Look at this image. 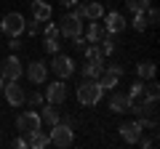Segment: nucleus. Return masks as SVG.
<instances>
[{
	"instance_id": "obj_1",
	"label": "nucleus",
	"mask_w": 160,
	"mask_h": 149,
	"mask_svg": "<svg viewBox=\"0 0 160 149\" xmlns=\"http://www.w3.org/2000/svg\"><path fill=\"white\" fill-rule=\"evenodd\" d=\"M102 96H104V88L99 85L96 77H83V83L78 85V101L83 107H93L102 101Z\"/></svg>"
},
{
	"instance_id": "obj_2",
	"label": "nucleus",
	"mask_w": 160,
	"mask_h": 149,
	"mask_svg": "<svg viewBox=\"0 0 160 149\" xmlns=\"http://www.w3.org/2000/svg\"><path fill=\"white\" fill-rule=\"evenodd\" d=\"M48 141H51L53 147H59V149H67V147L75 144V133H72V128L56 123V125H51V136H48Z\"/></svg>"
},
{
	"instance_id": "obj_3",
	"label": "nucleus",
	"mask_w": 160,
	"mask_h": 149,
	"mask_svg": "<svg viewBox=\"0 0 160 149\" xmlns=\"http://www.w3.org/2000/svg\"><path fill=\"white\" fill-rule=\"evenodd\" d=\"M24 27H27V22H24V16H22V13H16V11L6 13L3 22H0V29H3L8 37H19V35L24 32Z\"/></svg>"
},
{
	"instance_id": "obj_4",
	"label": "nucleus",
	"mask_w": 160,
	"mask_h": 149,
	"mask_svg": "<svg viewBox=\"0 0 160 149\" xmlns=\"http://www.w3.org/2000/svg\"><path fill=\"white\" fill-rule=\"evenodd\" d=\"M22 72H24V67L16 59V53H11V56H6L0 61V77H3V80H19Z\"/></svg>"
},
{
	"instance_id": "obj_5",
	"label": "nucleus",
	"mask_w": 160,
	"mask_h": 149,
	"mask_svg": "<svg viewBox=\"0 0 160 149\" xmlns=\"http://www.w3.org/2000/svg\"><path fill=\"white\" fill-rule=\"evenodd\" d=\"M59 32H62L67 40H75V37H80V35H83V22H80V19H75L72 13H67V16L59 19Z\"/></svg>"
},
{
	"instance_id": "obj_6",
	"label": "nucleus",
	"mask_w": 160,
	"mask_h": 149,
	"mask_svg": "<svg viewBox=\"0 0 160 149\" xmlns=\"http://www.w3.org/2000/svg\"><path fill=\"white\" fill-rule=\"evenodd\" d=\"M51 69L56 72L59 80H67V77H72V72H75V61H72L69 56H64V53H53Z\"/></svg>"
},
{
	"instance_id": "obj_7",
	"label": "nucleus",
	"mask_w": 160,
	"mask_h": 149,
	"mask_svg": "<svg viewBox=\"0 0 160 149\" xmlns=\"http://www.w3.org/2000/svg\"><path fill=\"white\" fill-rule=\"evenodd\" d=\"M104 29L107 32H112V35H120V32H126V27H128V22H126V16L123 13H118V11H109V13H104Z\"/></svg>"
},
{
	"instance_id": "obj_8",
	"label": "nucleus",
	"mask_w": 160,
	"mask_h": 149,
	"mask_svg": "<svg viewBox=\"0 0 160 149\" xmlns=\"http://www.w3.org/2000/svg\"><path fill=\"white\" fill-rule=\"evenodd\" d=\"M3 88H6V101L11 104V107H22L24 104V96H27V93L19 85V80H8V85H3Z\"/></svg>"
},
{
	"instance_id": "obj_9",
	"label": "nucleus",
	"mask_w": 160,
	"mask_h": 149,
	"mask_svg": "<svg viewBox=\"0 0 160 149\" xmlns=\"http://www.w3.org/2000/svg\"><path fill=\"white\" fill-rule=\"evenodd\" d=\"M64 99H67V85H64V80H59V77H56V83H51L48 91H46V101L59 107V104H64Z\"/></svg>"
},
{
	"instance_id": "obj_10",
	"label": "nucleus",
	"mask_w": 160,
	"mask_h": 149,
	"mask_svg": "<svg viewBox=\"0 0 160 149\" xmlns=\"http://www.w3.org/2000/svg\"><path fill=\"white\" fill-rule=\"evenodd\" d=\"M43 125V120H40V115L38 112H22V115L16 117V128L19 131H35V128H40Z\"/></svg>"
},
{
	"instance_id": "obj_11",
	"label": "nucleus",
	"mask_w": 160,
	"mask_h": 149,
	"mask_svg": "<svg viewBox=\"0 0 160 149\" xmlns=\"http://www.w3.org/2000/svg\"><path fill=\"white\" fill-rule=\"evenodd\" d=\"M27 77H29V83L32 85H40V83H46V77H48V67L43 61H32L27 67Z\"/></svg>"
},
{
	"instance_id": "obj_12",
	"label": "nucleus",
	"mask_w": 160,
	"mask_h": 149,
	"mask_svg": "<svg viewBox=\"0 0 160 149\" xmlns=\"http://www.w3.org/2000/svg\"><path fill=\"white\" fill-rule=\"evenodd\" d=\"M120 136H123V141H126V144H136L139 136H142V125H139V120L123 123V125H120Z\"/></svg>"
},
{
	"instance_id": "obj_13",
	"label": "nucleus",
	"mask_w": 160,
	"mask_h": 149,
	"mask_svg": "<svg viewBox=\"0 0 160 149\" xmlns=\"http://www.w3.org/2000/svg\"><path fill=\"white\" fill-rule=\"evenodd\" d=\"M109 109H112V112H118V115H126L128 109H131L128 93H120V91H115L112 96H109Z\"/></svg>"
},
{
	"instance_id": "obj_14",
	"label": "nucleus",
	"mask_w": 160,
	"mask_h": 149,
	"mask_svg": "<svg viewBox=\"0 0 160 149\" xmlns=\"http://www.w3.org/2000/svg\"><path fill=\"white\" fill-rule=\"evenodd\" d=\"M51 13H53V8L48 6L46 0H32V16H35V22H48Z\"/></svg>"
},
{
	"instance_id": "obj_15",
	"label": "nucleus",
	"mask_w": 160,
	"mask_h": 149,
	"mask_svg": "<svg viewBox=\"0 0 160 149\" xmlns=\"http://www.w3.org/2000/svg\"><path fill=\"white\" fill-rule=\"evenodd\" d=\"M48 136L40 128H35V131H27V147H32V149H43V147H48Z\"/></svg>"
},
{
	"instance_id": "obj_16",
	"label": "nucleus",
	"mask_w": 160,
	"mask_h": 149,
	"mask_svg": "<svg viewBox=\"0 0 160 149\" xmlns=\"http://www.w3.org/2000/svg\"><path fill=\"white\" fill-rule=\"evenodd\" d=\"M80 11H83V19H102L104 16V8H102V3L99 0H88L86 6H80Z\"/></svg>"
},
{
	"instance_id": "obj_17",
	"label": "nucleus",
	"mask_w": 160,
	"mask_h": 149,
	"mask_svg": "<svg viewBox=\"0 0 160 149\" xmlns=\"http://www.w3.org/2000/svg\"><path fill=\"white\" fill-rule=\"evenodd\" d=\"M104 35H107L104 24L99 22V19H93V22L88 24V29H86V40H88V43H99V40L104 37Z\"/></svg>"
},
{
	"instance_id": "obj_18",
	"label": "nucleus",
	"mask_w": 160,
	"mask_h": 149,
	"mask_svg": "<svg viewBox=\"0 0 160 149\" xmlns=\"http://www.w3.org/2000/svg\"><path fill=\"white\" fill-rule=\"evenodd\" d=\"M96 80H99V85H102L104 91H112V88L118 85V80H120V74H115L112 69H102V74H99Z\"/></svg>"
},
{
	"instance_id": "obj_19",
	"label": "nucleus",
	"mask_w": 160,
	"mask_h": 149,
	"mask_svg": "<svg viewBox=\"0 0 160 149\" xmlns=\"http://www.w3.org/2000/svg\"><path fill=\"white\" fill-rule=\"evenodd\" d=\"M40 120L46 123V125H56V123H59V109H56V104H48V107H43V112H40Z\"/></svg>"
},
{
	"instance_id": "obj_20",
	"label": "nucleus",
	"mask_w": 160,
	"mask_h": 149,
	"mask_svg": "<svg viewBox=\"0 0 160 149\" xmlns=\"http://www.w3.org/2000/svg\"><path fill=\"white\" fill-rule=\"evenodd\" d=\"M102 69H104L102 61H88V59H86V64L80 67V72H83V77H99Z\"/></svg>"
},
{
	"instance_id": "obj_21",
	"label": "nucleus",
	"mask_w": 160,
	"mask_h": 149,
	"mask_svg": "<svg viewBox=\"0 0 160 149\" xmlns=\"http://www.w3.org/2000/svg\"><path fill=\"white\" fill-rule=\"evenodd\" d=\"M83 53H86L88 61H102V64H104V53H102V48H99V43L86 46V48H83Z\"/></svg>"
},
{
	"instance_id": "obj_22",
	"label": "nucleus",
	"mask_w": 160,
	"mask_h": 149,
	"mask_svg": "<svg viewBox=\"0 0 160 149\" xmlns=\"http://www.w3.org/2000/svg\"><path fill=\"white\" fill-rule=\"evenodd\" d=\"M136 74H139V80H149V77H155V61H142L136 67Z\"/></svg>"
},
{
	"instance_id": "obj_23",
	"label": "nucleus",
	"mask_w": 160,
	"mask_h": 149,
	"mask_svg": "<svg viewBox=\"0 0 160 149\" xmlns=\"http://www.w3.org/2000/svg\"><path fill=\"white\" fill-rule=\"evenodd\" d=\"M126 6H128V11H133V13H144L152 6V0H126Z\"/></svg>"
},
{
	"instance_id": "obj_24",
	"label": "nucleus",
	"mask_w": 160,
	"mask_h": 149,
	"mask_svg": "<svg viewBox=\"0 0 160 149\" xmlns=\"http://www.w3.org/2000/svg\"><path fill=\"white\" fill-rule=\"evenodd\" d=\"M46 101V96L40 91H35V93H29V96H24V104H29V107H40V104Z\"/></svg>"
},
{
	"instance_id": "obj_25",
	"label": "nucleus",
	"mask_w": 160,
	"mask_h": 149,
	"mask_svg": "<svg viewBox=\"0 0 160 149\" xmlns=\"http://www.w3.org/2000/svg\"><path fill=\"white\" fill-rule=\"evenodd\" d=\"M131 27L136 29V32H144V29L149 27V24H147V19H144V13H133V22H131Z\"/></svg>"
},
{
	"instance_id": "obj_26",
	"label": "nucleus",
	"mask_w": 160,
	"mask_h": 149,
	"mask_svg": "<svg viewBox=\"0 0 160 149\" xmlns=\"http://www.w3.org/2000/svg\"><path fill=\"white\" fill-rule=\"evenodd\" d=\"M144 19H147V24H149V27H155V24L160 22V11H158V8H152V6H149L147 11H144Z\"/></svg>"
},
{
	"instance_id": "obj_27",
	"label": "nucleus",
	"mask_w": 160,
	"mask_h": 149,
	"mask_svg": "<svg viewBox=\"0 0 160 149\" xmlns=\"http://www.w3.org/2000/svg\"><path fill=\"white\" fill-rule=\"evenodd\" d=\"M43 46H46V51L48 53H59V46H62V43H59V37H43Z\"/></svg>"
},
{
	"instance_id": "obj_28",
	"label": "nucleus",
	"mask_w": 160,
	"mask_h": 149,
	"mask_svg": "<svg viewBox=\"0 0 160 149\" xmlns=\"http://www.w3.org/2000/svg\"><path fill=\"white\" fill-rule=\"evenodd\" d=\"M128 96H147V93H144V80H136L131 85V91H128Z\"/></svg>"
},
{
	"instance_id": "obj_29",
	"label": "nucleus",
	"mask_w": 160,
	"mask_h": 149,
	"mask_svg": "<svg viewBox=\"0 0 160 149\" xmlns=\"http://www.w3.org/2000/svg\"><path fill=\"white\" fill-rule=\"evenodd\" d=\"M59 35H62V32H59L56 24H48V27L43 29V37H59Z\"/></svg>"
},
{
	"instance_id": "obj_30",
	"label": "nucleus",
	"mask_w": 160,
	"mask_h": 149,
	"mask_svg": "<svg viewBox=\"0 0 160 149\" xmlns=\"http://www.w3.org/2000/svg\"><path fill=\"white\" fill-rule=\"evenodd\" d=\"M11 147H13V149H27V138H13Z\"/></svg>"
},
{
	"instance_id": "obj_31",
	"label": "nucleus",
	"mask_w": 160,
	"mask_h": 149,
	"mask_svg": "<svg viewBox=\"0 0 160 149\" xmlns=\"http://www.w3.org/2000/svg\"><path fill=\"white\" fill-rule=\"evenodd\" d=\"M24 29H27L29 35H38V32H40V22H32V24H27Z\"/></svg>"
},
{
	"instance_id": "obj_32",
	"label": "nucleus",
	"mask_w": 160,
	"mask_h": 149,
	"mask_svg": "<svg viewBox=\"0 0 160 149\" xmlns=\"http://www.w3.org/2000/svg\"><path fill=\"white\" fill-rule=\"evenodd\" d=\"M8 46H11V51H19V46H22V43H19V37H11V43H8Z\"/></svg>"
},
{
	"instance_id": "obj_33",
	"label": "nucleus",
	"mask_w": 160,
	"mask_h": 149,
	"mask_svg": "<svg viewBox=\"0 0 160 149\" xmlns=\"http://www.w3.org/2000/svg\"><path fill=\"white\" fill-rule=\"evenodd\" d=\"M59 123H62V125H67V128H75V120H72V117H64V120H59Z\"/></svg>"
},
{
	"instance_id": "obj_34",
	"label": "nucleus",
	"mask_w": 160,
	"mask_h": 149,
	"mask_svg": "<svg viewBox=\"0 0 160 149\" xmlns=\"http://www.w3.org/2000/svg\"><path fill=\"white\" fill-rule=\"evenodd\" d=\"M78 0H59V6H64V8H72Z\"/></svg>"
},
{
	"instance_id": "obj_35",
	"label": "nucleus",
	"mask_w": 160,
	"mask_h": 149,
	"mask_svg": "<svg viewBox=\"0 0 160 149\" xmlns=\"http://www.w3.org/2000/svg\"><path fill=\"white\" fill-rule=\"evenodd\" d=\"M0 88H3V77H0Z\"/></svg>"
}]
</instances>
